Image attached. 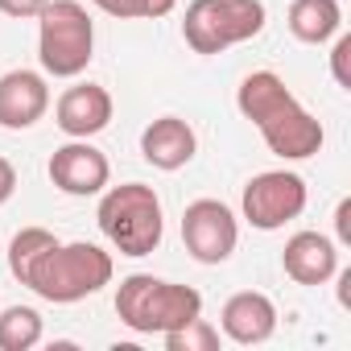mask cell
I'll list each match as a JSON object with an SVG mask.
<instances>
[{
	"instance_id": "6da1fadb",
	"label": "cell",
	"mask_w": 351,
	"mask_h": 351,
	"mask_svg": "<svg viewBox=\"0 0 351 351\" xmlns=\"http://www.w3.org/2000/svg\"><path fill=\"white\" fill-rule=\"evenodd\" d=\"M236 108H240L244 120L256 124V132L265 136V145L277 157H285V161L314 157L322 149V141H326L322 124L298 104V95L273 71H252L240 83V91H236Z\"/></svg>"
},
{
	"instance_id": "7a4b0ae2",
	"label": "cell",
	"mask_w": 351,
	"mask_h": 351,
	"mask_svg": "<svg viewBox=\"0 0 351 351\" xmlns=\"http://www.w3.org/2000/svg\"><path fill=\"white\" fill-rule=\"evenodd\" d=\"M116 314L136 335H165L203 314V293L153 273H132L116 289Z\"/></svg>"
},
{
	"instance_id": "3957f363",
	"label": "cell",
	"mask_w": 351,
	"mask_h": 351,
	"mask_svg": "<svg viewBox=\"0 0 351 351\" xmlns=\"http://www.w3.org/2000/svg\"><path fill=\"white\" fill-rule=\"evenodd\" d=\"M112 281V256L87 240L79 244H54L38 256V265L29 269V289L54 306H71L83 302L91 293H99Z\"/></svg>"
},
{
	"instance_id": "277c9868",
	"label": "cell",
	"mask_w": 351,
	"mask_h": 351,
	"mask_svg": "<svg viewBox=\"0 0 351 351\" xmlns=\"http://www.w3.org/2000/svg\"><path fill=\"white\" fill-rule=\"evenodd\" d=\"M99 232L108 236V244L120 256H149L157 252L161 236H165V215H161V199L153 186L145 182H124L112 186L99 199Z\"/></svg>"
},
{
	"instance_id": "5b68a950",
	"label": "cell",
	"mask_w": 351,
	"mask_h": 351,
	"mask_svg": "<svg viewBox=\"0 0 351 351\" xmlns=\"http://www.w3.org/2000/svg\"><path fill=\"white\" fill-rule=\"evenodd\" d=\"M38 58L54 79H75L95 58V21L79 0H50L38 13Z\"/></svg>"
},
{
	"instance_id": "8992f818",
	"label": "cell",
	"mask_w": 351,
	"mask_h": 351,
	"mask_svg": "<svg viewBox=\"0 0 351 351\" xmlns=\"http://www.w3.org/2000/svg\"><path fill=\"white\" fill-rule=\"evenodd\" d=\"M265 29L261 0H191L182 17V38L195 54H223L228 46L252 42Z\"/></svg>"
},
{
	"instance_id": "52a82bcc",
	"label": "cell",
	"mask_w": 351,
	"mask_h": 351,
	"mask_svg": "<svg viewBox=\"0 0 351 351\" xmlns=\"http://www.w3.org/2000/svg\"><path fill=\"white\" fill-rule=\"evenodd\" d=\"M240 207L256 232H277L306 211V182L289 169H265L244 186Z\"/></svg>"
},
{
	"instance_id": "ba28073f",
	"label": "cell",
	"mask_w": 351,
	"mask_h": 351,
	"mask_svg": "<svg viewBox=\"0 0 351 351\" xmlns=\"http://www.w3.org/2000/svg\"><path fill=\"white\" fill-rule=\"evenodd\" d=\"M182 244L199 265H223L240 244V223L228 203L195 199L182 211Z\"/></svg>"
},
{
	"instance_id": "9c48e42d",
	"label": "cell",
	"mask_w": 351,
	"mask_h": 351,
	"mask_svg": "<svg viewBox=\"0 0 351 351\" xmlns=\"http://www.w3.org/2000/svg\"><path fill=\"white\" fill-rule=\"evenodd\" d=\"M108 178H112V165L91 141H71V145L54 149V157H50V182L62 195H75V199L99 195L108 186Z\"/></svg>"
},
{
	"instance_id": "30bf717a",
	"label": "cell",
	"mask_w": 351,
	"mask_h": 351,
	"mask_svg": "<svg viewBox=\"0 0 351 351\" xmlns=\"http://www.w3.org/2000/svg\"><path fill=\"white\" fill-rule=\"evenodd\" d=\"M54 120L71 141H87L112 124V95L99 83H75L58 95Z\"/></svg>"
},
{
	"instance_id": "8fae6325",
	"label": "cell",
	"mask_w": 351,
	"mask_h": 351,
	"mask_svg": "<svg viewBox=\"0 0 351 351\" xmlns=\"http://www.w3.org/2000/svg\"><path fill=\"white\" fill-rule=\"evenodd\" d=\"M50 108V87L38 71H9L0 75V128H34Z\"/></svg>"
},
{
	"instance_id": "7c38bea8",
	"label": "cell",
	"mask_w": 351,
	"mask_h": 351,
	"mask_svg": "<svg viewBox=\"0 0 351 351\" xmlns=\"http://www.w3.org/2000/svg\"><path fill=\"white\" fill-rule=\"evenodd\" d=\"M195 153H199V136L182 116H161V120L145 124V132H141V157L153 169L173 173V169L191 165Z\"/></svg>"
},
{
	"instance_id": "4fadbf2b",
	"label": "cell",
	"mask_w": 351,
	"mask_h": 351,
	"mask_svg": "<svg viewBox=\"0 0 351 351\" xmlns=\"http://www.w3.org/2000/svg\"><path fill=\"white\" fill-rule=\"evenodd\" d=\"M219 322H223V335H228L232 343L256 347V343L273 339V330H277V306H273L269 293L244 289V293H232V298L223 302Z\"/></svg>"
},
{
	"instance_id": "5bb4252c",
	"label": "cell",
	"mask_w": 351,
	"mask_h": 351,
	"mask_svg": "<svg viewBox=\"0 0 351 351\" xmlns=\"http://www.w3.org/2000/svg\"><path fill=\"white\" fill-rule=\"evenodd\" d=\"M281 269L285 277H293L298 285H326L339 273V248L330 236L322 232H298L285 240L281 252Z\"/></svg>"
},
{
	"instance_id": "9a60e30c",
	"label": "cell",
	"mask_w": 351,
	"mask_h": 351,
	"mask_svg": "<svg viewBox=\"0 0 351 351\" xmlns=\"http://www.w3.org/2000/svg\"><path fill=\"white\" fill-rule=\"evenodd\" d=\"M343 9L339 0H293L289 5V34L306 46H322L339 34Z\"/></svg>"
},
{
	"instance_id": "2e32d148",
	"label": "cell",
	"mask_w": 351,
	"mask_h": 351,
	"mask_svg": "<svg viewBox=\"0 0 351 351\" xmlns=\"http://www.w3.org/2000/svg\"><path fill=\"white\" fill-rule=\"evenodd\" d=\"M42 343V314L34 306H9L0 314V351H29Z\"/></svg>"
},
{
	"instance_id": "e0dca14e",
	"label": "cell",
	"mask_w": 351,
	"mask_h": 351,
	"mask_svg": "<svg viewBox=\"0 0 351 351\" xmlns=\"http://www.w3.org/2000/svg\"><path fill=\"white\" fill-rule=\"evenodd\" d=\"M54 244H58L54 232H46V228H21V232L13 236V244H9V273L25 285V281H29V269L38 265V256H42L46 248H54Z\"/></svg>"
},
{
	"instance_id": "ac0fdd59",
	"label": "cell",
	"mask_w": 351,
	"mask_h": 351,
	"mask_svg": "<svg viewBox=\"0 0 351 351\" xmlns=\"http://www.w3.org/2000/svg\"><path fill=\"white\" fill-rule=\"evenodd\" d=\"M161 339H165L169 351H219V330L203 314L182 322V326H173V330H165Z\"/></svg>"
},
{
	"instance_id": "d6986e66",
	"label": "cell",
	"mask_w": 351,
	"mask_h": 351,
	"mask_svg": "<svg viewBox=\"0 0 351 351\" xmlns=\"http://www.w3.org/2000/svg\"><path fill=\"white\" fill-rule=\"evenodd\" d=\"M178 0H116V17L120 21H132V17H165L173 13Z\"/></svg>"
},
{
	"instance_id": "ffe728a7",
	"label": "cell",
	"mask_w": 351,
	"mask_h": 351,
	"mask_svg": "<svg viewBox=\"0 0 351 351\" xmlns=\"http://www.w3.org/2000/svg\"><path fill=\"white\" fill-rule=\"evenodd\" d=\"M330 75H335V83L343 87V91H351V38L343 34L339 42H335V50H330Z\"/></svg>"
},
{
	"instance_id": "44dd1931",
	"label": "cell",
	"mask_w": 351,
	"mask_h": 351,
	"mask_svg": "<svg viewBox=\"0 0 351 351\" xmlns=\"http://www.w3.org/2000/svg\"><path fill=\"white\" fill-rule=\"evenodd\" d=\"M46 5H50V0H0V13H5V17H17V21H25V17H38Z\"/></svg>"
},
{
	"instance_id": "7402d4cb",
	"label": "cell",
	"mask_w": 351,
	"mask_h": 351,
	"mask_svg": "<svg viewBox=\"0 0 351 351\" xmlns=\"http://www.w3.org/2000/svg\"><path fill=\"white\" fill-rule=\"evenodd\" d=\"M13 191H17V169L9 157H0V207L13 199Z\"/></svg>"
},
{
	"instance_id": "603a6c76",
	"label": "cell",
	"mask_w": 351,
	"mask_h": 351,
	"mask_svg": "<svg viewBox=\"0 0 351 351\" xmlns=\"http://www.w3.org/2000/svg\"><path fill=\"white\" fill-rule=\"evenodd\" d=\"M335 236H339V244H351V199H343L335 207Z\"/></svg>"
},
{
	"instance_id": "cb8c5ba5",
	"label": "cell",
	"mask_w": 351,
	"mask_h": 351,
	"mask_svg": "<svg viewBox=\"0 0 351 351\" xmlns=\"http://www.w3.org/2000/svg\"><path fill=\"white\" fill-rule=\"evenodd\" d=\"M91 5H99V9H104L108 17H116V0H91Z\"/></svg>"
}]
</instances>
